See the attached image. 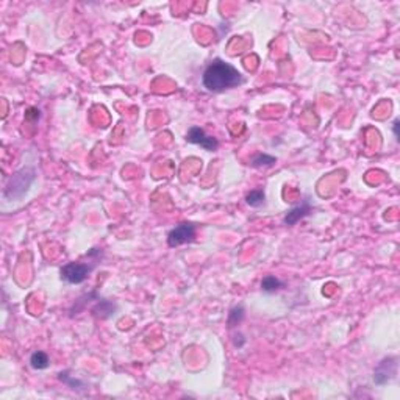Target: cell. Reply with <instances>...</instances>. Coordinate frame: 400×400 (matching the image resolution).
<instances>
[{
	"label": "cell",
	"instance_id": "1",
	"mask_svg": "<svg viewBox=\"0 0 400 400\" xmlns=\"http://www.w3.org/2000/svg\"><path fill=\"white\" fill-rule=\"evenodd\" d=\"M203 86L208 91L220 93L225 90H232L242 83V75L238 69L222 60H214L203 72Z\"/></svg>",
	"mask_w": 400,
	"mask_h": 400
},
{
	"label": "cell",
	"instance_id": "2",
	"mask_svg": "<svg viewBox=\"0 0 400 400\" xmlns=\"http://www.w3.org/2000/svg\"><path fill=\"white\" fill-rule=\"evenodd\" d=\"M33 180H34V169L33 167H24L22 170L16 172L7 185L5 197H8V199L22 197L28 191Z\"/></svg>",
	"mask_w": 400,
	"mask_h": 400
},
{
	"label": "cell",
	"instance_id": "3",
	"mask_svg": "<svg viewBox=\"0 0 400 400\" xmlns=\"http://www.w3.org/2000/svg\"><path fill=\"white\" fill-rule=\"evenodd\" d=\"M94 266H96V261L94 263H81V261L67 263L66 266L61 268V278L71 285L83 283L93 272Z\"/></svg>",
	"mask_w": 400,
	"mask_h": 400
},
{
	"label": "cell",
	"instance_id": "4",
	"mask_svg": "<svg viewBox=\"0 0 400 400\" xmlns=\"http://www.w3.org/2000/svg\"><path fill=\"white\" fill-rule=\"evenodd\" d=\"M196 233H197V229L194 224L183 222L177 225L173 230H170L167 236V244L169 247H179L182 244H186V242H193L196 238Z\"/></svg>",
	"mask_w": 400,
	"mask_h": 400
},
{
	"label": "cell",
	"instance_id": "5",
	"mask_svg": "<svg viewBox=\"0 0 400 400\" xmlns=\"http://www.w3.org/2000/svg\"><path fill=\"white\" fill-rule=\"evenodd\" d=\"M186 141L188 143H193V144H199L200 147H203L205 150H216L219 147V141L213 136H208L205 133L203 128L200 127H191L188 135H186Z\"/></svg>",
	"mask_w": 400,
	"mask_h": 400
},
{
	"label": "cell",
	"instance_id": "6",
	"mask_svg": "<svg viewBox=\"0 0 400 400\" xmlns=\"http://www.w3.org/2000/svg\"><path fill=\"white\" fill-rule=\"evenodd\" d=\"M395 372H397V358L394 357L385 358L383 361L378 363V366L374 372V381L377 385H385L394 378Z\"/></svg>",
	"mask_w": 400,
	"mask_h": 400
},
{
	"label": "cell",
	"instance_id": "7",
	"mask_svg": "<svg viewBox=\"0 0 400 400\" xmlns=\"http://www.w3.org/2000/svg\"><path fill=\"white\" fill-rule=\"evenodd\" d=\"M309 213H311V205H309L308 200H303L302 205L292 208V210L285 216L283 222H285V225H294V224H297L300 219L306 217Z\"/></svg>",
	"mask_w": 400,
	"mask_h": 400
},
{
	"label": "cell",
	"instance_id": "8",
	"mask_svg": "<svg viewBox=\"0 0 400 400\" xmlns=\"http://www.w3.org/2000/svg\"><path fill=\"white\" fill-rule=\"evenodd\" d=\"M116 311V305L110 300H100L99 299V303L93 308V313L96 318H100V319H107L110 318L111 315H114Z\"/></svg>",
	"mask_w": 400,
	"mask_h": 400
},
{
	"label": "cell",
	"instance_id": "9",
	"mask_svg": "<svg viewBox=\"0 0 400 400\" xmlns=\"http://www.w3.org/2000/svg\"><path fill=\"white\" fill-rule=\"evenodd\" d=\"M49 364H50V360H49V355L46 352L38 350V352L31 353V357H30V366L33 369L41 371V369L49 368Z\"/></svg>",
	"mask_w": 400,
	"mask_h": 400
},
{
	"label": "cell",
	"instance_id": "10",
	"mask_svg": "<svg viewBox=\"0 0 400 400\" xmlns=\"http://www.w3.org/2000/svg\"><path fill=\"white\" fill-rule=\"evenodd\" d=\"M277 163V158L275 156H271V155H266V153H258L256 156H253L250 164L253 167H271Z\"/></svg>",
	"mask_w": 400,
	"mask_h": 400
},
{
	"label": "cell",
	"instance_id": "11",
	"mask_svg": "<svg viewBox=\"0 0 400 400\" xmlns=\"http://www.w3.org/2000/svg\"><path fill=\"white\" fill-rule=\"evenodd\" d=\"M280 288H283V282L278 280V278L274 277V275H268L261 280V289L264 292H275Z\"/></svg>",
	"mask_w": 400,
	"mask_h": 400
},
{
	"label": "cell",
	"instance_id": "12",
	"mask_svg": "<svg viewBox=\"0 0 400 400\" xmlns=\"http://www.w3.org/2000/svg\"><path fill=\"white\" fill-rule=\"evenodd\" d=\"M264 199H266V196H264V191L263 189H253V191H250V193L246 196L247 205H250L253 208L261 206L264 203Z\"/></svg>",
	"mask_w": 400,
	"mask_h": 400
},
{
	"label": "cell",
	"instance_id": "13",
	"mask_svg": "<svg viewBox=\"0 0 400 400\" xmlns=\"http://www.w3.org/2000/svg\"><path fill=\"white\" fill-rule=\"evenodd\" d=\"M242 319H244V308H242V306H235V308L230 311L229 325H230V327H236L238 324H241Z\"/></svg>",
	"mask_w": 400,
	"mask_h": 400
},
{
	"label": "cell",
	"instance_id": "14",
	"mask_svg": "<svg viewBox=\"0 0 400 400\" xmlns=\"http://www.w3.org/2000/svg\"><path fill=\"white\" fill-rule=\"evenodd\" d=\"M60 380H61V381H64V383H66V385H69V386H71L72 389H75V386H81V383H80L78 380L69 378V375H67L66 372H61V374H60Z\"/></svg>",
	"mask_w": 400,
	"mask_h": 400
},
{
	"label": "cell",
	"instance_id": "15",
	"mask_svg": "<svg viewBox=\"0 0 400 400\" xmlns=\"http://www.w3.org/2000/svg\"><path fill=\"white\" fill-rule=\"evenodd\" d=\"M27 119H39V111L36 108H30L25 114Z\"/></svg>",
	"mask_w": 400,
	"mask_h": 400
},
{
	"label": "cell",
	"instance_id": "16",
	"mask_svg": "<svg viewBox=\"0 0 400 400\" xmlns=\"http://www.w3.org/2000/svg\"><path fill=\"white\" fill-rule=\"evenodd\" d=\"M397 128H398V120H395V122H394V135H395V138L398 139V133H397Z\"/></svg>",
	"mask_w": 400,
	"mask_h": 400
}]
</instances>
